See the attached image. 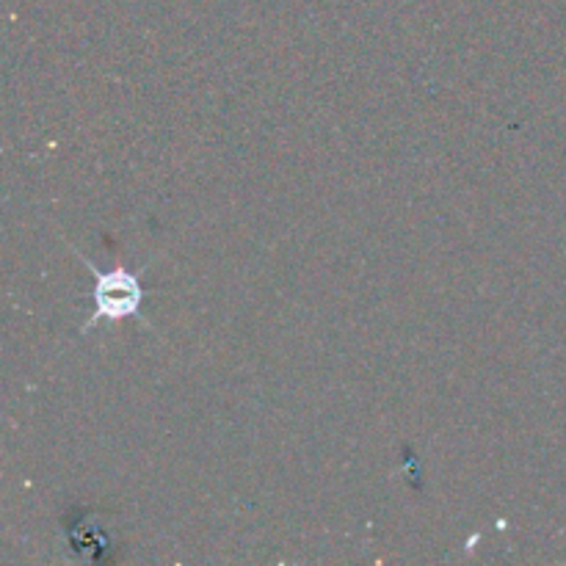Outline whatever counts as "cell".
I'll return each mask as SVG.
<instances>
[{"label":"cell","mask_w":566,"mask_h":566,"mask_svg":"<svg viewBox=\"0 0 566 566\" xmlns=\"http://www.w3.org/2000/svg\"><path fill=\"white\" fill-rule=\"evenodd\" d=\"M77 260L86 265L88 271L94 274V287H92V302H94V313L88 315L86 324L81 326V335H88L92 329H97L99 321H127L136 318L138 324H144L147 329H153L147 318H144L142 307H144V287H142V271H130L125 265L114 271H99L97 265L88 263V258H83L81 252H75Z\"/></svg>","instance_id":"obj_1"}]
</instances>
